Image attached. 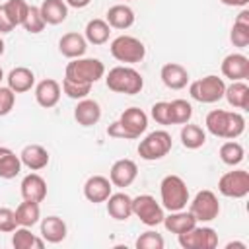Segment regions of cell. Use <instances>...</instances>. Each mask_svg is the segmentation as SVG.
Wrapping results in <instances>:
<instances>
[{
  "instance_id": "obj_17",
  "label": "cell",
  "mask_w": 249,
  "mask_h": 249,
  "mask_svg": "<svg viewBox=\"0 0 249 249\" xmlns=\"http://www.w3.org/2000/svg\"><path fill=\"white\" fill-rule=\"evenodd\" d=\"M160 78L165 88L169 89H183L189 84V72L179 62H167L160 70Z\"/></svg>"
},
{
  "instance_id": "obj_2",
  "label": "cell",
  "mask_w": 249,
  "mask_h": 249,
  "mask_svg": "<svg viewBox=\"0 0 249 249\" xmlns=\"http://www.w3.org/2000/svg\"><path fill=\"white\" fill-rule=\"evenodd\" d=\"M105 84L111 91L115 93H124V95H136L144 88V78L138 70L132 66H115L107 72Z\"/></svg>"
},
{
  "instance_id": "obj_10",
  "label": "cell",
  "mask_w": 249,
  "mask_h": 249,
  "mask_svg": "<svg viewBox=\"0 0 249 249\" xmlns=\"http://www.w3.org/2000/svg\"><path fill=\"white\" fill-rule=\"evenodd\" d=\"M218 191L220 195L228 198H243L249 195V171L245 169H233L224 173L218 179Z\"/></svg>"
},
{
  "instance_id": "obj_35",
  "label": "cell",
  "mask_w": 249,
  "mask_h": 249,
  "mask_svg": "<svg viewBox=\"0 0 249 249\" xmlns=\"http://www.w3.org/2000/svg\"><path fill=\"white\" fill-rule=\"evenodd\" d=\"M16 218H18V226L33 228V226L39 222V218H41V206H39V202L23 200V202L16 208Z\"/></svg>"
},
{
  "instance_id": "obj_8",
  "label": "cell",
  "mask_w": 249,
  "mask_h": 249,
  "mask_svg": "<svg viewBox=\"0 0 249 249\" xmlns=\"http://www.w3.org/2000/svg\"><path fill=\"white\" fill-rule=\"evenodd\" d=\"M132 214L148 228L160 226L163 222V206L152 195H138L132 198Z\"/></svg>"
},
{
  "instance_id": "obj_25",
  "label": "cell",
  "mask_w": 249,
  "mask_h": 249,
  "mask_svg": "<svg viewBox=\"0 0 249 249\" xmlns=\"http://www.w3.org/2000/svg\"><path fill=\"white\" fill-rule=\"evenodd\" d=\"M68 233L66 222L58 216H47L41 220V237L45 243H60Z\"/></svg>"
},
{
  "instance_id": "obj_44",
  "label": "cell",
  "mask_w": 249,
  "mask_h": 249,
  "mask_svg": "<svg viewBox=\"0 0 249 249\" xmlns=\"http://www.w3.org/2000/svg\"><path fill=\"white\" fill-rule=\"evenodd\" d=\"M107 134L111 136V138H124V140H132V136L121 126V123L119 121H115V123H111L109 126H107Z\"/></svg>"
},
{
  "instance_id": "obj_23",
  "label": "cell",
  "mask_w": 249,
  "mask_h": 249,
  "mask_svg": "<svg viewBox=\"0 0 249 249\" xmlns=\"http://www.w3.org/2000/svg\"><path fill=\"white\" fill-rule=\"evenodd\" d=\"M134 10L126 4H115L107 10L105 14V21L109 23L111 29H128L134 23Z\"/></svg>"
},
{
  "instance_id": "obj_22",
  "label": "cell",
  "mask_w": 249,
  "mask_h": 249,
  "mask_svg": "<svg viewBox=\"0 0 249 249\" xmlns=\"http://www.w3.org/2000/svg\"><path fill=\"white\" fill-rule=\"evenodd\" d=\"M107 202V214L113 220L124 222L132 216V196H128L126 193H111Z\"/></svg>"
},
{
  "instance_id": "obj_38",
  "label": "cell",
  "mask_w": 249,
  "mask_h": 249,
  "mask_svg": "<svg viewBox=\"0 0 249 249\" xmlns=\"http://www.w3.org/2000/svg\"><path fill=\"white\" fill-rule=\"evenodd\" d=\"M45 25H47V23H45V19H43L39 8H37V6H29V10H27V14H25V19H23L21 27H23L27 33L35 35V33H41V31L45 29Z\"/></svg>"
},
{
  "instance_id": "obj_41",
  "label": "cell",
  "mask_w": 249,
  "mask_h": 249,
  "mask_svg": "<svg viewBox=\"0 0 249 249\" xmlns=\"http://www.w3.org/2000/svg\"><path fill=\"white\" fill-rule=\"evenodd\" d=\"M150 115H152V119H154L158 124H171L169 101H158V103H154Z\"/></svg>"
},
{
  "instance_id": "obj_39",
  "label": "cell",
  "mask_w": 249,
  "mask_h": 249,
  "mask_svg": "<svg viewBox=\"0 0 249 249\" xmlns=\"http://www.w3.org/2000/svg\"><path fill=\"white\" fill-rule=\"evenodd\" d=\"M62 91L70 97V99H84L89 95L91 91V86L89 84H78V82H72L68 78H62Z\"/></svg>"
},
{
  "instance_id": "obj_43",
  "label": "cell",
  "mask_w": 249,
  "mask_h": 249,
  "mask_svg": "<svg viewBox=\"0 0 249 249\" xmlns=\"http://www.w3.org/2000/svg\"><path fill=\"white\" fill-rule=\"evenodd\" d=\"M16 105V93L6 86H0V117H6Z\"/></svg>"
},
{
  "instance_id": "obj_49",
  "label": "cell",
  "mask_w": 249,
  "mask_h": 249,
  "mask_svg": "<svg viewBox=\"0 0 249 249\" xmlns=\"http://www.w3.org/2000/svg\"><path fill=\"white\" fill-rule=\"evenodd\" d=\"M2 54H4V41L0 39V56H2Z\"/></svg>"
},
{
  "instance_id": "obj_20",
  "label": "cell",
  "mask_w": 249,
  "mask_h": 249,
  "mask_svg": "<svg viewBox=\"0 0 249 249\" xmlns=\"http://www.w3.org/2000/svg\"><path fill=\"white\" fill-rule=\"evenodd\" d=\"M58 51H60V54L62 56H66V58H80V56H84L86 54V51H88V41H86V37L84 35H80V33H76V31H70V33H64L62 37H60V41H58Z\"/></svg>"
},
{
  "instance_id": "obj_48",
  "label": "cell",
  "mask_w": 249,
  "mask_h": 249,
  "mask_svg": "<svg viewBox=\"0 0 249 249\" xmlns=\"http://www.w3.org/2000/svg\"><path fill=\"white\" fill-rule=\"evenodd\" d=\"M233 247H239V249H245L247 245H245V243H239V241H231V243H228V245H226V249H233Z\"/></svg>"
},
{
  "instance_id": "obj_11",
  "label": "cell",
  "mask_w": 249,
  "mask_h": 249,
  "mask_svg": "<svg viewBox=\"0 0 249 249\" xmlns=\"http://www.w3.org/2000/svg\"><path fill=\"white\" fill-rule=\"evenodd\" d=\"M179 245L183 249H214L218 247V233L208 226H195L185 233H179Z\"/></svg>"
},
{
  "instance_id": "obj_37",
  "label": "cell",
  "mask_w": 249,
  "mask_h": 249,
  "mask_svg": "<svg viewBox=\"0 0 249 249\" xmlns=\"http://www.w3.org/2000/svg\"><path fill=\"white\" fill-rule=\"evenodd\" d=\"M169 111H171V124H185L193 117V105L187 99L169 101Z\"/></svg>"
},
{
  "instance_id": "obj_40",
  "label": "cell",
  "mask_w": 249,
  "mask_h": 249,
  "mask_svg": "<svg viewBox=\"0 0 249 249\" xmlns=\"http://www.w3.org/2000/svg\"><path fill=\"white\" fill-rule=\"evenodd\" d=\"M163 245H165V241H163L161 233H158L154 230H148V231L140 233L138 239H136L138 249H163Z\"/></svg>"
},
{
  "instance_id": "obj_36",
  "label": "cell",
  "mask_w": 249,
  "mask_h": 249,
  "mask_svg": "<svg viewBox=\"0 0 249 249\" xmlns=\"http://www.w3.org/2000/svg\"><path fill=\"white\" fill-rule=\"evenodd\" d=\"M243 158H245V150H243V146H241L239 142L228 140V142H224V144L220 146V160H222L226 165L235 167V165H239V163L243 161Z\"/></svg>"
},
{
  "instance_id": "obj_18",
  "label": "cell",
  "mask_w": 249,
  "mask_h": 249,
  "mask_svg": "<svg viewBox=\"0 0 249 249\" xmlns=\"http://www.w3.org/2000/svg\"><path fill=\"white\" fill-rule=\"evenodd\" d=\"M23 200H33V202H43L47 198V181L39 173H29L21 179L19 185Z\"/></svg>"
},
{
  "instance_id": "obj_46",
  "label": "cell",
  "mask_w": 249,
  "mask_h": 249,
  "mask_svg": "<svg viewBox=\"0 0 249 249\" xmlns=\"http://www.w3.org/2000/svg\"><path fill=\"white\" fill-rule=\"evenodd\" d=\"M224 6H235V8H245L247 4H249V0H220Z\"/></svg>"
},
{
  "instance_id": "obj_50",
  "label": "cell",
  "mask_w": 249,
  "mask_h": 249,
  "mask_svg": "<svg viewBox=\"0 0 249 249\" xmlns=\"http://www.w3.org/2000/svg\"><path fill=\"white\" fill-rule=\"evenodd\" d=\"M2 78H4V72H2V66H0V82H2Z\"/></svg>"
},
{
  "instance_id": "obj_15",
  "label": "cell",
  "mask_w": 249,
  "mask_h": 249,
  "mask_svg": "<svg viewBox=\"0 0 249 249\" xmlns=\"http://www.w3.org/2000/svg\"><path fill=\"white\" fill-rule=\"evenodd\" d=\"M222 74L231 82L249 78V58L241 53H231L222 60Z\"/></svg>"
},
{
  "instance_id": "obj_32",
  "label": "cell",
  "mask_w": 249,
  "mask_h": 249,
  "mask_svg": "<svg viewBox=\"0 0 249 249\" xmlns=\"http://www.w3.org/2000/svg\"><path fill=\"white\" fill-rule=\"evenodd\" d=\"M21 171V160L16 156L14 150L0 146V177L2 179H14Z\"/></svg>"
},
{
  "instance_id": "obj_4",
  "label": "cell",
  "mask_w": 249,
  "mask_h": 249,
  "mask_svg": "<svg viewBox=\"0 0 249 249\" xmlns=\"http://www.w3.org/2000/svg\"><path fill=\"white\" fill-rule=\"evenodd\" d=\"M160 196L165 210H183L189 202V187L179 175H165L160 183Z\"/></svg>"
},
{
  "instance_id": "obj_34",
  "label": "cell",
  "mask_w": 249,
  "mask_h": 249,
  "mask_svg": "<svg viewBox=\"0 0 249 249\" xmlns=\"http://www.w3.org/2000/svg\"><path fill=\"white\" fill-rule=\"evenodd\" d=\"M206 142V132L202 126L198 124H189L185 123L183 128H181V144L187 148V150H198L202 148Z\"/></svg>"
},
{
  "instance_id": "obj_47",
  "label": "cell",
  "mask_w": 249,
  "mask_h": 249,
  "mask_svg": "<svg viewBox=\"0 0 249 249\" xmlns=\"http://www.w3.org/2000/svg\"><path fill=\"white\" fill-rule=\"evenodd\" d=\"M12 29H14V25H12V23H10L2 14H0V33H10Z\"/></svg>"
},
{
  "instance_id": "obj_9",
  "label": "cell",
  "mask_w": 249,
  "mask_h": 249,
  "mask_svg": "<svg viewBox=\"0 0 249 249\" xmlns=\"http://www.w3.org/2000/svg\"><path fill=\"white\" fill-rule=\"evenodd\" d=\"M189 212L195 216L196 222H212L220 214V202L216 193L202 189L195 195L193 200H189Z\"/></svg>"
},
{
  "instance_id": "obj_24",
  "label": "cell",
  "mask_w": 249,
  "mask_h": 249,
  "mask_svg": "<svg viewBox=\"0 0 249 249\" xmlns=\"http://www.w3.org/2000/svg\"><path fill=\"white\" fill-rule=\"evenodd\" d=\"M6 80H8V88L14 93L29 91L35 86V74L27 66H16V68H12L10 74L6 76Z\"/></svg>"
},
{
  "instance_id": "obj_21",
  "label": "cell",
  "mask_w": 249,
  "mask_h": 249,
  "mask_svg": "<svg viewBox=\"0 0 249 249\" xmlns=\"http://www.w3.org/2000/svg\"><path fill=\"white\" fill-rule=\"evenodd\" d=\"M74 119L78 124L82 126H93L99 123L101 119V107L95 99H89V97H84L78 101V105L74 107Z\"/></svg>"
},
{
  "instance_id": "obj_26",
  "label": "cell",
  "mask_w": 249,
  "mask_h": 249,
  "mask_svg": "<svg viewBox=\"0 0 249 249\" xmlns=\"http://www.w3.org/2000/svg\"><path fill=\"white\" fill-rule=\"evenodd\" d=\"M161 224L165 226L167 231L179 235V233H185V231H189L191 228H195L198 222L195 220V216H193L191 212H187V210L183 208V210L169 212V216H163V222H161Z\"/></svg>"
},
{
  "instance_id": "obj_31",
  "label": "cell",
  "mask_w": 249,
  "mask_h": 249,
  "mask_svg": "<svg viewBox=\"0 0 249 249\" xmlns=\"http://www.w3.org/2000/svg\"><path fill=\"white\" fill-rule=\"evenodd\" d=\"M12 245L16 249H43L45 247V239L37 237L35 233H31L29 228L18 226L12 231Z\"/></svg>"
},
{
  "instance_id": "obj_14",
  "label": "cell",
  "mask_w": 249,
  "mask_h": 249,
  "mask_svg": "<svg viewBox=\"0 0 249 249\" xmlns=\"http://www.w3.org/2000/svg\"><path fill=\"white\" fill-rule=\"evenodd\" d=\"M111 193H113V183L109 181V177L91 175V177H88V181L84 183V196H86L89 202H93V204L105 202Z\"/></svg>"
},
{
  "instance_id": "obj_28",
  "label": "cell",
  "mask_w": 249,
  "mask_h": 249,
  "mask_svg": "<svg viewBox=\"0 0 249 249\" xmlns=\"http://www.w3.org/2000/svg\"><path fill=\"white\" fill-rule=\"evenodd\" d=\"M39 12L49 25H58L68 18V6L64 0H43Z\"/></svg>"
},
{
  "instance_id": "obj_6",
  "label": "cell",
  "mask_w": 249,
  "mask_h": 249,
  "mask_svg": "<svg viewBox=\"0 0 249 249\" xmlns=\"http://www.w3.org/2000/svg\"><path fill=\"white\" fill-rule=\"evenodd\" d=\"M171 146H173V140L167 130H154L146 134L144 140H140L138 156L146 161H156V160L165 158L171 152Z\"/></svg>"
},
{
  "instance_id": "obj_3",
  "label": "cell",
  "mask_w": 249,
  "mask_h": 249,
  "mask_svg": "<svg viewBox=\"0 0 249 249\" xmlns=\"http://www.w3.org/2000/svg\"><path fill=\"white\" fill-rule=\"evenodd\" d=\"M103 76H105V64L99 58H82V56L72 58L64 70V78L89 86H93Z\"/></svg>"
},
{
  "instance_id": "obj_12",
  "label": "cell",
  "mask_w": 249,
  "mask_h": 249,
  "mask_svg": "<svg viewBox=\"0 0 249 249\" xmlns=\"http://www.w3.org/2000/svg\"><path fill=\"white\" fill-rule=\"evenodd\" d=\"M119 123H121V126L132 136V140H136V138H140V134H144L146 128H148V115H146L140 107H128V109H124V111L121 113Z\"/></svg>"
},
{
  "instance_id": "obj_19",
  "label": "cell",
  "mask_w": 249,
  "mask_h": 249,
  "mask_svg": "<svg viewBox=\"0 0 249 249\" xmlns=\"http://www.w3.org/2000/svg\"><path fill=\"white\" fill-rule=\"evenodd\" d=\"M19 160H21V165H25L27 169L39 171V169L49 165L51 156H49L47 148H43L41 144H27L19 152Z\"/></svg>"
},
{
  "instance_id": "obj_16",
  "label": "cell",
  "mask_w": 249,
  "mask_h": 249,
  "mask_svg": "<svg viewBox=\"0 0 249 249\" xmlns=\"http://www.w3.org/2000/svg\"><path fill=\"white\" fill-rule=\"evenodd\" d=\"M60 84L53 78H45L35 86V101L43 107V109H51L60 101Z\"/></svg>"
},
{
  "instance_id": "obj_45",
  "label": "cell",
  "mask_w": 249,
  "mask_h": 249,
  "mask_svg": "<svg viewBox=\"0 0 249 249\" xmlns=\"http://www.w3.org/2000/svg\"><path fill=\"white\" fill-rule=\"evenodd\" d=\"M64 2H66V6H70V8L82 10V8L89 6V2H91V0H64Z\"/></svg>"
},
{
  "instance_id": "obj_42",
  "label": "cell",
  "mask_w": 249,
  "mask_h": 249,
  "mask_svg": "<svg viewBox=\"0 0 249 249\" xmlns=\"http://www.w3.org/2000/svg\"><path fill=\"white\" fill-rule=\"evenodd\" d=\"M16 228H18L16 210L2 206V208H0V231H2V233H12Z\"/></svg>"
},
{
  "instance_id": "obj_33",
  "label": "cell",
  "mask_w": 249,
  "mask_h": 249,
  "mask_svg": "<svg viewBox=\"0 0 249 249\" xmlns=\"http://www.w3.org/2000/svg\"><path fill=\"white\" fill-rule=\"evenodd\" d=\"M27 10H29V4H27L25 0H8V2H4V4L0 6V14H2L14 27H18V25L23 23Z\"/></svg>"
},
{
  "instance_id": "obj_13",
  "label": "cell",
  "mask_w": 249,
  "mask_h": 249,
  "mask_svg": "<svg viewBox=\"0 0 249 249\" xmlns=\"http://www.w3.org/2000/svg\"><path fill=\"white\" fill-rule=\"evenodd\" d=\"M136 175H138V165L128 158L117 160L109 169V181L113 183V187H121V189L132 185Z\"/></svg>"
},
{
  "instance_id": "obj_1",
  "label": "cell",
  "mask_w": 249,
  "mask_h": 249,
  "mask_svg": "<svg viewBox=\"0 0 249 249\" xmlns=\"http://www.w3.org/2000/svg\"><path fill=\"white\" fill-rule=\"evenodd\" d=\"M206 130L216 136V138H226V140H235L237 136L243 134L245 130V119L237 111H224V109H214L206 115L204 119Z\"/></svg>"
},
{
  "instance_id": "obj_30",
  "label": "cell",
  "mask_w": 249,
  "mask_h": 249,
  "mask_svg": "<svg viewBox=\"0 0 249 249\" xmlns=\"http://www.w3.org/2000/svg\"><path fill=\"white\" fill-rule=\"evenodd\" d=\"M109 35H111V27L105 19L101 18H95V19H89L86 23V29H84V37L88 43L91 45H103L109 41Z\"/></svg>"
},
{
  "instance_id": "obj_27",
  "label": "cell",
  "mask_w": 249,
  "mask_h": 249,
  "mask_svg": "<svg viewBox=\"0 0 249 249\" xmlns=\"http://www.w3.org/2000/svg\"><path fill=\"white\" fill-rule=\"evenodd\" d=\"M224 97L233 109H243V111L249 109V86L245 84V80H237L226 86Z\"/></svg>"
},
{
  "instance_id": "obj_29",
  "label": "cell",
  "mask_w": 249,
  "mask_h": 249,
  "mask_svg": "<svg viewBox=\"0 0 249 249\" xmlns=\"http://www.w3.org/2000/svg\"><path fill=\"white\" fill-rule=\"evenodd\" d=\"M230 41L237 49H245L249 45V10H241L237 14L230 31Z\"/></svg>"
},
{
  "instance_id": "obj_5",
  "label": "cell",
  "mask_w": 249,
  "mask_h": 249,
  "mask_svg": "<svg viewBox=\"0 0 249 249\" xmlns=\"http://www.w3.org/2000/svg\"><path fill=\"white\" fill-rule=\"evenodd\" d=\"M109 51H111V56L119 62H124V64H136V62H142L144 56H146V47L140 39L132 37V35H119L111 41L109 45Z\"/></svg>"
},
{
  "instance_id": "obj_7",
  "label": "cell",
  "mask_w": 249,
  "mask_h": 249,
  "mask_svg": "<svg viewBox=\"0 0 249 249\" xmlns=\"http://www.w3.org/2000/svg\"><path fill=\"white\" fill-rule=\"evenodd\" d=\"M224 91H226V84L222 78L214 76V74H208L200 80H195L191 86H189V93L195 101L198 103H216L224 97Z\"/></svg>"
}]
</instances>
